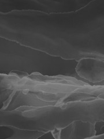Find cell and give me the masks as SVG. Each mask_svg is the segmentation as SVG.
<instances>
[{
    "mask_svg": "<svg viewBox=\"0 0 104 139\" xmlns=\"http://www.w3.org/2000/svg\"><path fill=\"white\" fill-rule=\"evenodd\" d=\"M60 133H61V130L60 129H54L52 131V133L53 136V137L55 139H60Z\"/></svg>",
    "mask_w": 104,
    "mask_h": 139,
    "instance_id": "obj_1",
    "label": "cell"
}]
</instances>
